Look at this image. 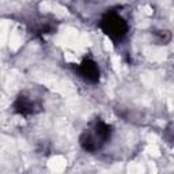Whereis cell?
<instances>
[{
    "mask_svg": "<svg viewBox=\"0 0 174 174\" xmlns=\"http://www.w3.org/2000/svg\"><path fill=\"white\" fill-rule=\"evenodd\" d=\"M48 165H49V167H50V170L52 171L59 173V171H63L65 169V166H67V160H65L63 156L56 155L49 160V163Z\"/></svg>",
    "mask_w": 174,
    "mask_h": 174,
    "instance_id": "6da1fadb",
    "label": "cell"
}]
</instances>
